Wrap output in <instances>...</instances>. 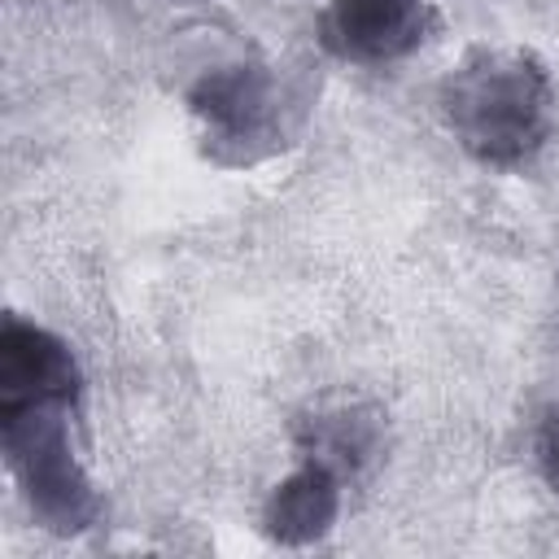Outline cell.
Listing matches in <instances>:
<instances>
[{
  "instance_id": "6da1fadb",
  "label": "cell",
  "mask_w": 559,
  "mask_h": 559,
  "mask_svg": "<svg viewBox=\"0 0 559 559\" xmlns=\"http://www.w3.org/2000/svg\"><path fill=\"white\" fill-rule=\"evenodd\" d=\"M437 100L459 148L485 166H520L533 157L555 118L550 74L524 48H472L450 66Z\"/></svg>"
},
{
  "instance_id": "7a4b0ae2",
  "label": "cell",
  "mask_w": 559,
  "mask_h": 559,
  "mask_svg": "<svg viewBox=\"0 0 559 559\" xmlns=\"http://www.w3.org/2000/svg\"><path fill=\"white\" fill-rule=\"evenodd\" d=\"M74 397H26L0 402V445L4 463L35 511V520L52 533H83L100 502L79 463L70 432Z\"/></svg>"
},
{
  "instance_id": "3957f363",
  "label": "cell",
  "mask_w": 559,
  "mask_h": 559,
  "mask_svg": "<svg viewBox=\"0 0 559 559\" xmlns=\"http://www.w3.org/2000/svg\"><path fill=\"white\" fill-rule=\"evenodd\" d=\"M188 109L218 162L245 166L280 144L284 92L266 66H218L192 92Z\"/></svg>"
},
{
  "instance_id": "277c9868",
  "label": "cell",
  "mask_w": 559,
  "mask_h": 559,
  "mask_svg": "<svg viewBox=\"0 0 559 559\" xmlns=\"http://www.w3.org/2000/svg\"><path fill=\"white\" fill-rule=\"evenodd\" d=\"M432 22L428 0H328L319 31L341 61L380 66L424 44Z\"/></svg>"
},
{
  "instance_id": "5b68a950",
  "label": "cell",
  "mask_w": 559,
  "mask_h": 559,
  "mask_svg": "<svg viewBox=\"0 0 559 559\" xmlns=\"http://www.w3.org/2000/svg\"><path fill=\"white\" fill-rule=\"evenodd\" d=\"M79 358L74 349L22 319L4 314L0 323V402H26V397H79Z\"/></svg>"
},
{
  "instance_id": "8992f818",
  "label": "cell",
  "mask_w": 559,
  "mask_h": 559,
  "mask_svg": "<svg viewBox=\"0 0 559 559\" xmlns=\"http://www.w3.org/2000/svg\"><path fill=\"white\" fill-rule=\"evenodd\" d=\"M341 515V480L323 459H306L288 472L262 507V528L280 546H310L319 542Z\"/></svg>"
},
{
  "instance_id": "52a82bcc",
  "label": "cell",
  "mask_w": 559,
  "mask_h": 559,
  "mask_svg": "<svg viewBox=\"0 0 559 559\" xmlns=\"http://www.w3.org/2000/svg\"><path fill=\"white\" fill-rule=\"evenodd\" d=\"M537 467H542V480L550 485V493L559 498V406L537 428Z\"/></svg>"
}]
</instances>
